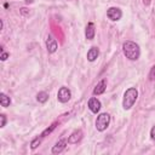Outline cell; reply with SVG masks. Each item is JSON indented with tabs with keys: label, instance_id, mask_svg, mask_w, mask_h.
Wrapping results in <instances>:
<instances>
[{
	"label": "cell",
	"instance_id": "cell-1",
	"mask_svg": "<svg viewBox=\"0 0 155 155\" xmlns=\"http://www.w3.org/2000/svg\"><path fill=\"white\" fill-rule=\"evenodd\" d=\"M122 52H124L125 57L128 58L130 61H137L140 56L139 45L131 40H127L122 44Z\"/></svg>",
	"mask_w": 155,
	"mask_h": 155
},
{
	"label": "cell",
	"instance_id": "cell-2",
	"mask_svg": "<svg viewBox=\"0 0 155 155\" xmlns=\"http://www.w3.org/2000/svg\"><path fill=\"white\" fill-rule=\"evenodd\" d=\"M138 98V91L136 87H130L125 91L124 93V99H122V108L125 110H130L133 104L136 103Z\"/></svg>",
	"mask_w": 155,
	"mask_h": 155
},
{
	"label": "cell",
	"instance_id": "cell-3",
	"mask_svg": "<svg viewBox=\"0 0 155 155\" xmlns=\"http://www.w3.org/2000/svg\"><path fill=\"white\" fill-rule=\"evenodd\" d=\"M109 124H110V115L108 113H102L96 119V128L99 132H103L104 130H107Z\"/></svg>",
	"mask_w": 155,
	"mask_h": 155
},
{
	"label": "cell",
	"instance_id": "cell-4",
	"mask_svg": "<svg viewBox=\"0 0 155 155\" xmlns=\"http://www.w3.org/2000/svg\"><path fill=\"white\" fill-rule=\"evenodd\" d=\"M71 98V92L68 87L63 86L58 90V93H57V99L61 102V103H67L69 99Z\"/></svg>",
	"mask_w": 155,
	"mask_h": 155
},
{
	"label": "cell",
	"instance_id": "cell-5",
	"mask_svg": "<svg viewBox=\"0 0 155 155\" xmlns=\"http://www.w3.org/2000/svg\"><path fill=\"white\" fill-rule=\"evenodd\" d=\"M107 17L113 21V22H116L119 21L121 17H122V11L119 8V7H109L107 10Z\"/></svg>",
	"mask_w": 155,
	"mask_h": 155
},
{
	"label": "cell",
	"instance_id": "cell-6",
	"mask_svg": "<svg viewBox=\"0 0 155 155\" xmlns=\"http://www.w3.org/2000/svg\"><path fill=\"white\" fill-rule=\"evenodd\" d=\"M46 47H47L48 53H54L57 51L58 44H57V40L52 35H48L47 36V39H46Z\"/></svg>",
	"mask_w": 155,
	"mask_h": 155
},
{
	"label": "cell",
	"instance_id": "cell-7",
	"mask_svg": "<svg viewBox=\"0 0 155 155\" xmlns=\"http://www.w3.org/2000/svg\"><path fill=\"white\" fill-rule=\"evenodd\" d=\"M88 109L93 113V114H97L99 110H101V107H102V104H101V102H99V99H97L96 97H92V98H90L88 99Z\"/></svg>",
	"mask_w": 155,
	"mask_h": 155
},
{
	"label": "cell",
	"instance_id": "cell-8",
	"mask_svg": "<svg viewBox=\"0 0 155 155\" xmlns=\"http://www.w3.org/2000/svg\"><path fill=\"white\" fill-rule=\"evenodd\" d=\"M67 142H68V140H65V139L58 140V142L52 147L51 153H52V154H59V153H62V151L65 149V147H67Z\"/></svg>",
	"mask_w": 155,
	"mask_h": 155
},
{
	"label": "cell",
	"instance_id": "cell-9",
	"mask_svg": "<svg viewBox=\"0 0 155 155\" xmlns=\"http://www.w3.org/2000/svg\"><path fill=\"white\" fill-rule=\"evenodd\" d=\"M105 88H107V80L103 79V80H101V81L96 85V87L93 88V94H94V96L102 94V93H104Z\"/></svg>",
	"mask_w": 155,
	"mask_h": 155
},
{
	"label": "cell",
	"instance_id": "cell-10",
	"mask_svg": "<svg viewBox=\"0 0 155 155\" xmlns=\"http://www.w3.org/2000/svg\"><path fill=\"white\" fill-rule=\"evenodd\" d=\"M81 138H82V131H81V130H76V131H74V132L69 136V138H68V143H70V144H75V143H78V142H80Z\"/></svg>",
	"mask_w": 155,
	"mask_h": 155
},
{
	"label": "cell",
	"instance_id": "cell-11",
	"mask_svg": "<svg viewBox=\"0 0 155 155\" xmlns=\"http://www.w3.org/2000/svg\"><path fill=\"white\" fill-rule=\"evenodd\" d=\"M94 33H96V30H94V24H93L92 22H88L87 25H86V30H85V36H86V39H87V40H92V39L94 38Z\"/></svg>",
	"mask_w": 155,
	"mask_h": 155
},
{
	"label": "cell",
	"instance_id": "cell-12",
	"mask_svg": "<svg viewBox=\"0 0 155 155\" xmlns=\"http://www.w3.org/2000/svg\"><path fill=\"white\" fill-rule=\"evenodd\" d=\"M99 56V50L97 47H91L87 51V61L90 62H94Z\"/></svg>",
	"mask_w": 155,
	"mask_h": 155
},
{
	"label": "cell",
	"instance_id": "cell-13",
	"mask_svg": "<svg viewBox=\"0 0 155 155\" xmlns=\"http://www.w3.org/2000/svg\"><path fill=\"white\" fill-rule=\"evenodd\" d=\"M0 103H1V107L7 108V107L11 104V98H10L7 94H5L4 92H1V93H0Z\"/></svg>",
	"mask_w": 155,
	"mask_h": 155
},
{
	"label": "cell",
	"instance_id": "cell-14",
	"mask_svg": "<svg viewBox=\"0 0 155 155\" xmlns=\"http://www.w3.org/2000/svg\"><path fill=\"white\" fill-rule=\"evenodd\" d=\"M47 99H48V93L45 92V91H41V92H39V93L36 94V101H38L39 103H46Z\"/></svg>",
	"mask_w": 155,
	"mask_h": 155
},
{
	"label": "cell",
	"instance_id": "cell-15",
	"mask_svg": "<svg viewBox=\"0 0 155 155\" xmlns=\"http://www.w3.org/2000/svg\"><path fill=\"white\" fill-rule=\"evenodd\" d=\"M42 138H44V137H41V136H40V138L38 137V138H35L34 140H31V143H30L31 149H35V148H36V147H38V145L41 143V139H42Z\"/></svg>",
	"mask_w": 155,
	"mask_h": 155
},
{
	"label": "cell",
	"instance_id": "cell-16",
	"mask_svg": "<svg viewBox=\"0 0 155 155\" xmlns=\"http://www.w3.org/2000/svg\"><path fill=\"white\" fill-rule=\"evenodd\" d=\"M56 126H57V122H54V124H53V125H52V126H51L50 128H47V130H45V131H44V132L41 133V137H45V136H46L47 133H51V132H52V131H53V130L56 128Z\"/></svg>",
	"mask_w": 155,
	"mask_h": 155
},
{
	"label": "cell",
	"instance_id": "cell-17",
	"mask_svg": "<svg viewBox=\"0 0 155 155\" xmlns=\"http://www.w3.org/2000/svg\"><path fill=\"white\" fill-rule=\"evenodd\" d=\"M149 79L150 80H155V64L153 65V68L150 69V73H149Z\"/></svg>",
	"mask_w": 155,
	"mask_h": 155
},
{
	"label": "cell",
	"instance_id": "cell-18",
	"mask_svg": "<svg viewBox=\"0 0 155 155\" xmlns=\"http://www.w3.org/2000/svg\"><path fill=\"white\" fill-rule=\"evenodd\" d=\"M8 56H10V54H8L7 52H4V51H1V56H0V59H1V61H6Z\"/></svg>",
	"mask_w": 155,
	"mask_h": 155
},
{
	"label": "cell",
	"instance_id": "cell-19",
	"mask_svg": "<svg viewBox=\"0 0 155 155\" xmlns=\"http://www.w3.org/2000/svg\"><path fill=\"white\" fill-rule=\"evenodd\" d=\"M0 119H1V125H0V127H4V126L6 125V116H5L4 114H1V115H0Z\"/></svg>",
	"mask_w": 155,
	"mask_h": 155
},
{
	"label": "cell",
	"instance_id": "cell-20",
	"mask_svg": "<svg viewBox=\"0 0 155 155\" xmlns=\"http://www.w3.org/2000/svg\"><path fill=\"white\" fill-rule=\"evenodd\" d=\"M150 138L153 140H155V126H153L151 130H150Z\"/></svg>",
	"mask_w": 155,
	"mask_h": 155
},
{
	"label": "cell",
	"instance_id": "cell-21",
	"mask_svg": "<svg viewBox=\"0 0 155 155\" xmlns=\"http://www.w3.org/2000/svg\"><path fill=\"white\" fill-rule=\"evenodd\" d=\"M143 2H144V5H149L150 4V0H143Z\"/></svg>",
	"mask_w": 155,
	"mask_h": 155
}]
</instances>
